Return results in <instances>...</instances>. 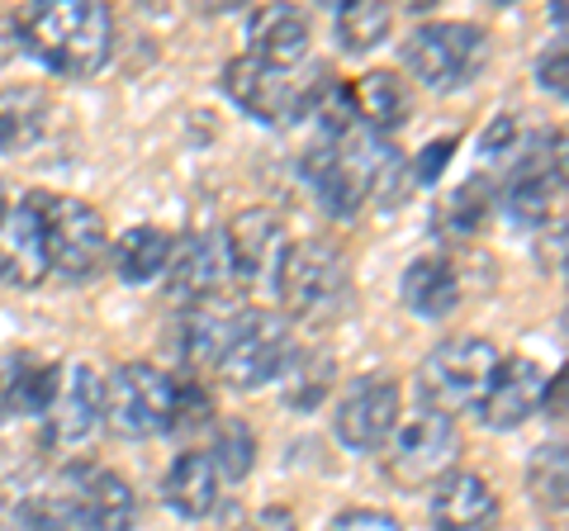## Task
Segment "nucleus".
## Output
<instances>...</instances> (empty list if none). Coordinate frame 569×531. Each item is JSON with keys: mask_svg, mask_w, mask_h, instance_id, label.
Returning <instances> with one entry per match:
<instances>
[{"mask_svg": "<svg viewBox=\"0 0 569 531\" xmlns=\"http://www.w3.org/2000/svg\"><path fill=\"white\" fill-rule=\"evenodd\" d=\"M167 257H171V233H162L157 223H138L114 242V271L123 285H152L167 271Z\"/></svg>", "mask_w": 569, "mask_h": 531, "instance_id": "nucleus-24", "label": "nucleus"}, {"mask_svg": "<svg viewBox=\"0 0 569 531\" xmlns=\"http://www.w3.org/2000/svg\"><path fill=\"white\" fill-rule=\"evenodd\" d=\"M332 389V357L328 351H305L284 361V399L290 409H318Z\"/></svg>", "mask_w": 569, "mask_h": 531, "instance_id": "nucleus-31", "label": "nucleus"}, {"mask_svg": "<svg viewBox=\"0 0 569 531\" xmlns=\"http://www.w3.org/2000/svg\"><path fill=\"white\" fill-rule=\"evenodd\" d=\"M14 33L58 77H96L114 48V20L96 0H33L14 14Z\"/></svg>", "mask_w": 569, "mask_h": 531, "instance_id": "nucleus-1", "label": "nucleus"}, {"mask_svg": "<svg viewBox=\"0 0 569 531\" xmlns=\"http://www.w3.org/2000/svg\"><path fill=\"white\" fill-rule=\"evenodd\" d=\"M389 24H395V10L385 6V0H347L342 10H337V43L342 52H370L389 39Z\"/></svg>", "mask_w": 569, "mask_h": 531, "instance_id": "nucleus-27", "label": "nucleus"}, {"mask_svg": "<svg viewBox=\"0 0 569 531\" xmlns=\"http://www.w3.org/2000/svg\"><path fill=\"white\" fill-rule=\"evenodd\" d=\"M24 200H29V209H33V219H39L48 275H62V280H71V285L91 280L100 266H104V257H110L104 219H100L86 200H71V194L29 190Z\"/></svg>", "mask_w": 569, "mask_h": 531, "instance_id": "nucleus-2", "label": "nucleus"}, {"mask_svg": "<svg viewBox=\"0 0 569 531\" xmlns=\"http://www.w3.org/2000/svg\"><path fill=\"white\" fill-rule=\"evenodd\" d=\"M14 522H20V531H71L62 499H48V493H29V499L14 508Z\"/></svg>", "mask_w": 569, "mask_h": 531, "instance_id": "nucleus-33", "label": "nucleus"}, {"mask_svg": "<svg viewBox=\"0 0 569 531\" xmlns=\"http://www.w3.org/2000/svg\"><path fill=\"white\" fill-rule=\"evenodd\" d=\"M276 294H280V309L290 318H332L337 309L347 304L351 294V266L347 252L328 238H305V242H290L284 257L276 266Z\"/></svg>", "mask_w": 569, "mask_h": 531, "instance_id": "nucleus-3", "label": "nucleus"}, {"mask_svg": "<svg viewBox=\"0 0 569 531\" xmlns=\"http://www.w3.org/2000/svg\"><path fill=\"white\" fill-rule=\"evenodd\" d=\"M62 508L81 531H129L138 518L133 484L104 465H71L62 480Z\"/></svg>", "mask_w": 569, "mask_h": 531, "instance_id": "nucleus-11", "label": "nucleus"}, {"mask_svg": "<svg viewBox=\"0 0 569 531\" xmlns=\"http://www.w3.org/2000/svg\"><path fill=\"white\" fill-rule=\"evenodd\" d=\"M58 389H62V365H52V361H20L0 380L6 409L29 413V418H43L52 409V399H58Z\"/></svg>", "mask_w": 569, "mask_h": 531, "instance_id": "nucleus-26", "label": "nucleus"}, {"mask_svg": "<svg viewBox=\"0 0 569 531\" xmlns=\"http://www.w3.org/2000/svg\"><path fill=\"white\" fill-rule=\"evenodd\" d=\"M541 266L550 275L565 271V223L556 219V228H541Z\"/></svg>", "mask_w": 569, "mask_h": 531, "instance_id": "nucleus-39", "label": "nucleus"}, {"mask_svg": "<svg viewBox=\"0 0 569 531\" xmlns=\"http://www.w3.org/2000/svg\"><path fill=\"white\" fill-rule=\"evenodd\" d=\"M489 62V39L485 29H475L466 20H432L413 29L403 39V67L408 77L427 91L447 96V91H460L470 86Z\"/></svg>", "mask_w": 569, "mask_h": 531, "instance_id": "nucleus-4", "label": "nucleus"}, {"mask_svg": "<svg viewBox=\"0 0 569 531\" xmlns=\"http://www.w3.org/2000/svg\"><path fill=\"white\" fill-rule=\"evenodd\" d=\"M290 357H295V347H290L284 318L266 313V309H247L238 332H233V342L223 347V357L213 370H219L223 384H233V389H261V384H271L280 375Z\"/></svg>", "mask_w": 569, "mask_h": 531, "instance_id": "nucleus-10", "label": "nucleus"}, {"mask_svg": "<svg viewBox=\"0 0 569 531\" xmlns=\"http://www.w3.org/2000/svg\"><path fill=\"white\" fill-rule=\"evenodd\" d=\"M399 413H403V394H399V380L389 375H361L356 380L342 403L332 413V432L347 451H380L389 437L399 428Z\"/></svg>", "mask_w": 569, "mask_h": 531, "instance_id": "nucleus-12", "label": "nucleus"}, {"mask_svg": "<svg viewBox=\"0 0 569 531\" xmlns=\"http://www.w3.org/2000/svg\"><path fill=\"white\" fill-rule=\"evenodd\" d=\"M351 104H356V119L380 138L399 133L408 114H413V96H408V81H399V72H366L351 86Z\"/></svg>", "mask_w": 569, "mask_h": 531, "instance_id": "nucleus-22", "label": "nucleus"}, {"mask_svg": "<svg viewBox=\"0 0 569 531\" xmlns=\"http://www.w3.org/2000/svg\"><path fill=\"white\" fill-rule=\"evenodd\" d=\"M546 399V370L531 361V357H498L489 380H485V394H479L475 413L489 432H512L541 409Z\"/></svg>", "mask_w": 569, "mask_h": 531, "instance_id": "nucleus-13", "label": "nucleus"}, {"mask_svg": "<svg viewBox=\"0 0 569 531\" xmlns=\"http://www.w3.org/2000/svg\"><path fill=\"white\" fill-rule=\"evenodd\" d=\"M498 361L489 338H447L437 342L418 365V399L427 413H466L485 394V380Z\"/></svg>", "mask_w": 569, "mask_h": 531, "instance_id": "nucleus-6", "label": "nucleus"}, {"mask_svg": "<svg viewBox=\"0 0 569 531\" xmlns=\"http://www.w3.org/2000/svg\"><path fill=\"white\" fill-rule=\"evenodd\" d=\"M451 152H456V138H432L422 152H418V162H413V181H422V186H432L441 171H447V162H451Z\"/></svg>", "mask_w": 569, "mask_h": 531, "instance_id": "nucleus-35", "label": "nucleus"}, {"mask_svg": "<svg viewBox=\"0 0 569 531\" xmlns=\"http://www.w3.org/2000/svg\"><path fill=\"white\" fill-rule=\"evenodd\" d=\"M489 204H493V190H489V181L485 176H470V181H460L447 200H441V209H437V228L447 238H470V233H479L485 228V219H489Z\"/></svg>", "mask_w": 569, "mask_h": 531, "instance_id": "nucleus-28", "label": "nucleus"}, {"mask_svg": "<svg viewBox=\"0 0 569 531\" xmlns=\"http://www.w3.org/2000/svg\"><path fill=\"white\" fill-rule=\"evenodd\" d=\"M0 531H6V527H0Z\"/></svg>", "mask_w": 569, "mask_h": 531, "instance_id": "nucleus-41", "label": "nucleus"}, {"mask_svg": "<svg viewBox=\"0 0 569 531\" xmlns=\"http://www.w3.org/2000/svg\"><path fill=\"white\" fill-rule=\"evenodd\" d=\"M385 447H389V465H385L389 480H399L403 489H432L441 474L456 470L460 432H456L451 418L422 409L408 422H399Z\"/></svg>", "mask_w": 569, "mask_h": 531, "instance_id": "nucleus-9", "label": "nucleus"}, {"mask_svg": "<svg viewBox=\"0 0 569 531\" xmlns=\"http://www.w3.org/2000/svg\"><path fill=\"white\" fill-rule=\"evenodd\" d=\"M498 512V499L485 474L451 470L432 484V527L437 531H485Z\"/></svg>", "mask_w": 569, "mask_h": 531, "instance_id": "nucleus-17", "label": "nucleus"}, {"mask_svg": "<svg viewBox=\"0 0 569 531\" xmlns=\"http://www.w3.org/2000/svg\"><path fill=\"white\" fill-rule=\"evenodd\" d=\"M204 455L213 460L219 480L238 484V480H247V474H252V465H257V432L247 428L242 418H223L219 428H213V447H209Z\"/></svg>", "mask_w": 569, "mask_h": 531, "instance_id": "nucleus-29", "label": "nucleus"}, {"mask_svg": "<svg viewBox=\"0 0 569 531\" xmlns=\"http://www.w3.org/2000/svg\"><path fill=\"white\" fill-rule=\"evenodd\" d=\"M167 294L176 304H200V299H213L228 275L223 261V242L219 233H186L181 242H171L167 257Z\"/></svg>", "mask_w": 569, "mask_h": 531, "instance_id": "nucleus-15", "label": "nucleus"}, {"mask_svg": "<svg viewBox=\"0 0 569 531\" xmlns=\"http://www.w3.org/2000/svg\"><path fill=\"white\" fill-rule=\"evenodd\" d=\"M171 409L176 380L148 361H123L110 380H100V418L129 441L171 432Z\"/></svg>", "mask_w": 569, "mask_h": 531, "instance_id": "nucleus-5", "label": "nucleus"}, {"mask_svg": "<svg viewBox=\"0 0 569 531\" xmlns=\"http://www.w3.org/2000/svg\"><path fill=\"white\" fill-rule=\"evenodd\" d=\"M527 493L546 512H565L569 499V465H565V441H546L527 460Z\"/></svg>", "mask_w": 569, "mask_h": 531, "instance_id": "nucleus-30", "label": "nucleus"}, {"mask_svg": "<svg viewBox=\"0 0 569 531\" xmlns=\"http://www.w3.org/2000/svg\"><path fill=\"white\" fill-rule=\"evenodd\" d=\"M0 280L6 285L33 290L48 280V257H43V233L39 219H33L29 200H20L0 223Z\"/></svg>", "mask_w": 569, "mask_h": 531, "instance_id": "nucleus-18", "label": "nucleus"}, {"mask_svg": "<svg viewBox=\"0 0 569 531\" xmlns=\"http://www.w3.org/2000/svg\"><path fill=\"white\" fill-rule=\"evenodd\" d=\"M223 261L228 271H233L242 285H261V280L276 275V266L284 257V219L276 214V209L266 204H252L242 209V214H233V223L223 228Z\"/></svg>", "mask_w": 569, "mask_h": 531, "instance_id": "nucleus-14", "label": "nucleus"}, {"mask_svg": "<svg viewBox=\"0 0 569 531\" xmlns=\"http://www.w3.org/2000/svg\"><path fill=\"white\" fill-rule=\"evenodd\" d=\"M219 489H223V480H219V470H213V460L204 451H186V455L171 460V470L162 480V499L171 512L200 522L219 508Z\"/></svg>", "mask_w": 569, "mask_h": 531, "instance_id": "nucleus-21", "label": "nucleus"}, {"mask_svg": "<svg viewBox=\"0 0 569 531\" xmlns=\"http://www.w3.org/2000/svg\"><path fill=\"white\" fill-rule=\"evenodd\" d=\"M247 39H252L247 52H252L257 62L290 72V67L305 62V52H309V20L295 6H266V10H252Z\"/></svg>", "mask_w": 569, "mask_h": 531, "instance_id": "nucleus-19", "label": "nucleus"}, {"mask_svg": "<svg viewBox=\"0 0 569 531\" xmlns=\"http://www.w3.org/2000/svg\"><path fill=\"white\" fill-rule=\"evenodd\" d=\"M560 194H565V133H537L518 152L512 176L503 181V209L512 223L546 228Z\"/></svg>", "mask_w": 569, "mask_h": 531, "instance_id": "nucleus-8", "label": "nucleus"}, {"mask_svg": "<svg viewBox=\"0 0 569 531\" xmlns=\"http://www.w3.org/2000/svg\"><path fill=\"white\" fill-rule=\"evenodd\" d=\"M399 294H403V304L413 318L437 323V318H451L460 304V275L447 257H418V261H408Z\"/></svg>", "mask_w": 569, "mask_h": 531, "instance_id": "nucleus-20", "label": "nucleus"}, {"mask_svg": "<svg viewBox=\"0 0 569 531\" xmlns=\"http://www.w3.org/2000/svg\"><path fill=\"white\" fill-rule=\"evenodd\" d=\"M512 143H518V119L498 114L485 133H479V152L485 157H512Z\"/></svg>", "mask_w": 569, "mask_h": 531, "instance_id": "nucleus-36", "label": "nucleus"}, {"mask_svg": "<svg viewBox=\"0 0 569 531\" xmlns=\"http://www.w3.org/2000/svg\"><path fill=\"white\" fill-rule=\"evenodd\" d=\"M52 437L58 441H81L96 432L100 422V375L91 365H71L62 375V389L52 399Z\"/></svg>", "mask_w": 569, "mask_h": 531, "instance_id": "nucleus-23", "label": "nucleus"}, {"mask_svg": "<svg viewBox=\"0 0 569 531\" xmlns=\"http://www.w3.org/2000/svg\"><path fill=\"white\" fill-rule=\"evenodd\" d=\"M48 129V96L33 86H10L0 91V152L33 148Z\"/></svg>", "mask_w": 569, "mask_h": 531, "instance_id": "nucleus-25", "label": "nucleus"}, {"mask_svg": "<svg viewBox=\"0 0 569 531\" xmlns=\"http://www.w3.org/2000/svg\"><path fill=\"white\" fill-rule=\"evenodd\" d=\"M238 531H299V518H295L290 508H261Z\"/></svg>", "mask_w": 569, "mask_h": 531, "instance_id": "nucleus-38", "label": "nucleus"}, {"mask_svg": "<svg viewBox=\"0 0 569 531\" xmlns=\"http://www.w3.org/2000/svg\"><path fill=\"white\" fill-rule=\"evenodd\" d=\"M242 304L233 299H200V304H186L181 309V323H176V351H181V361L190 370H209L219 365L223 347L233 342V332L242 323Z\"/></svg>", "mask_w": 569, "mask_h": 531, "instance_id": "nucleus-16", "label": "nucleus"}, {"mask_svg": "<svg viewBox=\"0 0 569 531\" xmlns=\"http://www.w3.org/2000/svg\"><path fill=\"white\" fill-rule=\"evenodd\" d=\"M213 422V399L204 384L194 380H176V409H171V432L176 437H190V432H204Z\"/></svg>", "mask_w": 569, "mask_h": 531, "instance_id": "nucleus-32", "label": "nucleus"}, {"mask_svg": "<svg viewBox=\"0 0 569 531\" xmlns=\"http://www.w3.org/2000/svg\"><path fill=\"white\" fill-rule=\"evenodd\" d=\"M565 67H569V58H565V43H556V48H550L546 58H541V67H537V81H541V91H550L556 100H565V91H569V86H565Z\"/></svg>", "mask_w": 569, "mask_h": 531, "instance_id": "nucleus-37", "label": "nucleus"}, {"mask_svg": "<svg viewBox=\"0 0 569 531\" xmlns=\"http://www.w3.org/2000/svg\"><path fill=\"white\" fill-rule=\"evenodd\" d=\"M328 531H403V527L399 518H389L380 508H347V512H337Z\"/></svg>", "mask_w": 569, "mask_h": 531, "instance_id": "nucleus-34", "label": "nucleus"}, {"mask_svg": "<svg viewBox=\"0 0 569 531\" xmlns=\"http://www.w3.org/2000/svg\"><path fill=\"white\" fill-rule=\"evenodd\" d=\"M318 86H323V72H318L313 81H295L290 72H280V67L257 62L252 52H242V58H233L223 67L228 100H233L238 110H247L252 119H261V123H295V119H305L313 110Z\"/></svg>", "mask_w": 569, "mask_h": 531, "instance_id": "nucleus-7", "label": "nucleus"}, {"mask_svg": "<svg viewBox=\"0 0 569 531\" xmlns=\"http://www.w3.org/2000/svg\"><path fill=\"white\" fill-rule=\"evenodd\" d=\"M6 214H10V194H6V186H0V223H6Z\"/></svg>", "mask_w": 569, "mask_h": 531, "instance_id": "nucleus-40", "label": "nucleus"}]
</instances>
